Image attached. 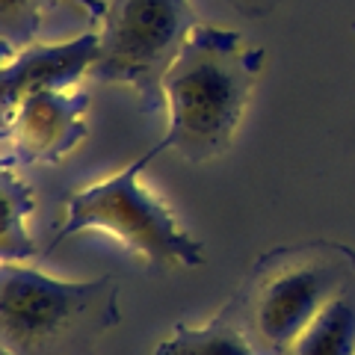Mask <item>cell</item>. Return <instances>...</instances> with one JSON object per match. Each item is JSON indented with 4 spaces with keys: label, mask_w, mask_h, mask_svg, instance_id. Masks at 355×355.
I'll return each mask as SVG.
<instances>
[{
    "label": "cell",
    "mask_w": 355,
    "mask_h": 355,
    "mask_svg": "<svg viewBox=\"0 0 355 355\" xmlns=\"http://www.w3.org/2000/svg\"><path fill=\"white\" fill-rule=\"evenodd\" d=\"M261 71L263 48L237 30L196 24L163 77L169 116L163 148L196 166L222 157L243 125Z\"/></svg>",
    "instance_id": "obj_1"
},
{
    "label": "cell",
    "mask_w": 355,
    "mask_h": 355,
    "mask_svg": "<svg viewBox=\"0 0 355 355\" xmlns=\"http://www.w3.org/2000/svg\"><path fill=\"white\" fill-rule=\"evenodd\" d=\"M163 151V142H157L142 157L130 160L125 169L77 190L65 202V219L57 228L53 246L83 231H107L128 249L142 254L148 263L163 266V270L166 266H202V243L181 225L175 210L142 181L148 163Z\"/></svg>",
    "instance_id": "obj_2"
},
{
    "label": "cell",
    "mask_w": 355,
    "mask_h": 355,
    "mask_svg": "<svg viewBox=\"0 0 355 355\" xmlns=\"http://www.w3.org/2000/svg\"><path fill=\"white\" fill-rule=\"evenodd\" d=\"M116 323L119 287L110 275L65 282L24 263H0V340L15 355H53Z\"/></svg>",
    "instance_id": "obj_3"
},
{
    "label": "cell",
    "mask_w": 355,
    "mask_h": 355,
    "mask_svg": "<svg viewBox=\"0 0 355 355\" xmlns=\"http://www.w3.org/2000/svg\"><path fill=\"white\" fill-rule=\"evenodd\" d=\"M92 77L121 83L146 110L163 107V77L196 30L190 0H104Z\"/></svg>",
    "instance_id": "obj_4"
},
{
    "label": "cell",
    "mask_w": 355,
    "mask_h": 355,
    "mask_svg": "<svg viewBox=\"0 0 355 355\" xmlns=\"http://www.w3.org/2000/svg\"><path fill=\"white\" fill-rule=\"evenodd\" d=\"M340 291V275L323 261L287 263L266 275L249 305V338L254 349L261 355H287L311 320Z\"/></svg>",
    "instance_id": "obj_5"
},
{
    "label": "cell",
    "mask_w": 355,
    "mask_h": 355,
    "mask_svg": "<svg viewBox=\"0 0 355 355\" xmlns=\"http://www.w3.org/2000/svg\"><path fill=\"white\" fill-rule=\"evenodd\" d=\"M86 113L89 95L83 89H44L27 98L6 125L9 151L18 157V163L57 166L86 139Z\"/></svg>",
    "instance_id": "obj_6"
},
{
    "label": "cell",
    "mask_w": 355,
    "mask_h": 355,
    "mask_svg": "<svg viewBox=\"0 0 355 355\" xmlns=\"http://www.w3.org/2000/svg\"><path fill=\"white\" fill-rule=\"evenodd\" d=\"M95 60L98 30L80 33L65 42H33L15 51L6 62H0V130H6L15 110L27 98L44 92V89L77 86L86 74H92Z\"/></svg>",
    "instance_id": "obj_7"
},
{
    "label": "cell",
    "mask_w": 355,
    "mask_h": 355,
    "mask_svg": "<svg viewBox=\"0 0 355 355\" xmlns=\"http://www.w3.org/2000/svg\"><path fill=\"white\" fill-rule=\"evenodd\" d=\"M287 355H355V291L331 296Z\"/></svg>",
    "instance_id": "obj_8"
},
{
    "label": "cell",
    "mask_w": 355,
    "mask_h": 355,
    "mask_svg": "<svg viewBox=\"0 0 355 355\" xmlns=\"http://www.w3.org/2000/svg\"><path fill=\"white\" fill-rule=\"evenodd\" d=\"M33 190L12 172L0 169V263H21L36 254V240L30 234Z\"/></svg>",
    "instance_id": "obj_9"
},
{
    "label": "cell",
    "mask_w": 355,
    "mask_h": 355,
    "mask_svg": "<svg viewBox=\"0 0 355 355\" xmlns=\"http://www.w3.org/2000/svg\"><path fill=\"white\" fill-rule=\"evenodd\" d=\"M151 355H261L249 331L228 320H214L205 326H178Z\"/></svg>",
    "instance_id": "obj_10"
},
{
    "label": "cell",
    "mask_w": 355,
    "mask_h": 355,
    "mask_svg": "<svg viewBox=\"0 0 355 355\" xmlns=\"http://www.w3.org/2000/svg\"><path fill=\"white\" fill-rule=\"evenodd\" d=\"M44 21V0H0V39L9 48H27Z\"/></svg>",
    "instance_id": "obj_11"
},
{
    "label": "cell",
    "mask_w": 355,
    "mask_h": 355,
    "mask_svg": "<svg viewBox=\"0 0 355 355\" xmlns=\"http://www.w3.org/2000/svg\"><path fill=\"white\" fill-rule=\"evenodd\" d=\"M3 142H6V130H0V169H6V166H15L18 157L12 151H3Z\"/></svg>",
    "instance_id": "obj_12"
},
{
    "label": "cell",
    "mask_w": 355,
    "mask_h": 355,
    "mask_svg": "<svg viewBox=\"0 0 355 355\" xmlns=\"http://www.w3.org/2000/svg\"><path fill=\"white\" fill-rule=\"evenodd\" d=\"M77 3H80L92 18H101V12H104V0H77Z\"/></svg>",
    "instance_id": "obj_13"
},
{
    "label": "cell",
    "mask_w": 355,
    "mask_h": 355,
    "mask_svg": "<svg viewBox=\"0 0 355 355\" xmlns=\"http://www.w3.org/2000/svg\"><path fill=\"white\" fill-rule=\"evenodd\" d=\"M12 53H15V48H9V44L0 39V62H6L9 57H12Z\"/></svg>",
    "instance_id": "obj_14"
},
{
    "label": "cell",
    "mask_w": 355,
    "mask_h": 355,
    "mask_svg": "<svg viewBox=\"0 0 355 355\" xmlns=\"http://www.w3.org/2000/svg\"><path fill=\"white\" fill-rule=\"evenodd\" d=\"M234 3H243V6L249 9V6H254V3H266V0H234Z\"/></svg>",
    "instance_id": "obj_15"
},
{
    "label": "cell",
    "mask_w": 355,
    "mask_h": 355,
    "mask_svg": "<svg viewBox=\"0 0 355 355\" xmlns=\"http://www.w3.org/2000/svg\"><path fill=\"white\" fill-rule=\"evenodd\" d=\"M0 355H15V352H12V349H9V347H6V343H3V340H0Z\"/></svg>",
    "instance_id": "obj_16"
},
{
    "label": "cell",
    "mask_w": 355,
    "mask_h": 355,
    "mask_svg": "<svg viewBox=\"0 0 355 355\" xmlns=\"http://www.w3.org/2000/svg\"><path fill=\"white\" fill-rule=\"evenodd\" d=\"M352 30H355V24H352Z\"/></svg>",
    "instance_id": "obj_17"
}]
</instances>
